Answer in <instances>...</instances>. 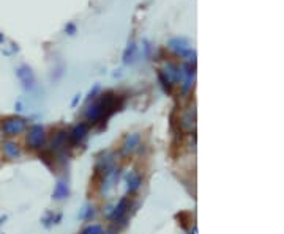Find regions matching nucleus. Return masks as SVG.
<instances>
[{
    "mask_svg": "<svg viewBox=\"0 0 284 234\" xmlns=\"http://www.w3.org/2000/svg\"><path fill=\"white\" fill-rule=\"evenodd\" d=\"M119 176H120V167H114L111 170H108L106 173L101 176V181H100V192L103 195H109L114 187H116V184L119 181Z\"/></svg>",
    "mask_w": 284,
    "mask_h": 234,
    "instance_id": "obj_2",
    "label": "nucleus"
},
{
    "mask_svg": "<svg viewBox=\"0 0 284 234\" xmlns=\"http://www.w3.org/2000/svg\"><path fill=\"white\" fill-rule=\"evenodd\" d=\"M27 128V123L22 118H16V116H9L3 120L2 123V132L6 137H16V135L22 134Z\"/></svg>",
    "mask_w": 284,
    "mask_h": 234,
    "instance_id": "obj_1",
    "label": "nucleus"
},
{
    "mask_svg": "<svg viewBox=\"0 0 284 234\" xmlns=\"http://www.w3.org/2000/svg\"><path fill=\"white\" fill-rule=\"evenodd\" d=\"M46 142V134L41 126H33L27 134V148L30 150H41Z\"/></svg>",
    "mask_w": 284,
    "mask_h": 234,
    "instance_id": "obj_3",
    "label": "nucleus"
},
{
    "mask_svg": "<svg viewBox=\"0 0 284 234\" xmlns=\"http://www.w3.org/2000/svg\"><path fill=\"white\" fill-rule=\"evenodd\" d=\"M130 206H131V200H130L128 197L122 198V200L117 203V206L112 209V212H111V220H112V222H123V220L127 219L128 212H130Z\"/></svg>",
    "mask_w": 284,
    "mask_h": 234,
    "instance_id": "obj_5",
    "label": "nucleus"
},
{
    "mask_svg": "<svg viewBox=\"0 0 284 234\" xmlns=\"http://www.w3.org/2000/svg\"><path fill=\"white\" fill-rule=\"evenodd\" d=\"M85 137H87V126L79 124L78 128H74L73 132L70 134V143L73 146H76V145H79Z\"/></svg>",
    "mask_w": 284,
    "mask_h": 234,
    "instance_id": "obj_9",
    "label": "nucleus"
},
{
    "mask_svg": "<svg viewBox=\"0 0 284 234\" xmlns=\"http://www.w3.org/2000/svg\"><path fill=\"white\" fill-rule=\"evenodd\" d=\"M93 216H95V211H93V208L87 206V208H84V209H82V214H81V219H85V220H89V219H92Z\"/></svg>",
    "mask_w": 284,
    "mask_h": 234,
    "instance_id": "obj_12",
    "label": "nucleus"
},
{
    "mask_svg": "<svg viewBox=\"0 0 284 234\" xmlns=\"http://www.w3.org/2000/svg\"><path fill=\"white\" fill-rule=\"evenodd\" d=\"M191 234H194V233H191Z\"/></svg>",
    "mask_w": 284,
    "mask_h": 234,
    "instance_id": "obj_14",
    "label": "nucleus"
},
{
    "mask_svg": "<svg viewBox=\"0 0 284 234\" xmlns=\"http://www.w3.org/2000/svg\"><path fill=\"white\" fill-rule=\"evenodd\" d=\"M68 193H70V190H68V184H65V182H57V186H55V189H54V198L55 200H63V198H66L68 197Z\"/></svg>",
    "mask_w": 284,
    "mask_h": 234,
    "instance_id": "obj_10",
    "label": "nucleus"
},
{
    "mask_svg": "<svg viewBox=\"0 0 284 234\" xmlns=\"http://www.w3.org/2000/svg\"><path fill=\"white\" fill-rule=\"evenodd\" d=\"M116 157H117V154L116 153H104L101 157L98 159L97 165H95V174L97 176H103L104 173H106L108 170H111L114 165H116Z\"/></svg>",
    "mask_w": 284,
    "mask_h": 234,
    "instance_id": "obj_4",
    "label": "nucleus"
},
{
    "mask_svg": "<svg viewBox=\"0 0 284 234\" xmlns=\"http://www.w3.org/2000/svg\"><path fill=\"white\" fill-rule=\"evenodd\" d=\"M103 231H104L103 225H100V223H92V225L85 227L81 234H103Z\"/></svg>",
    "mask_w": 284,
    "mask_h": 234,
    "instance_id": "obj_11",
    "label": "nucleus"
},
{
    "mask_svg": "<svg viewBox=\"0 0 284 234\" xmlns=\"http://www.w3.org/2000/svg\"><path fill=\"white\" fill-rule=\"evenodd\" d=\"M127 182H128V193L133 195L136 193L141 186H142V176L138 173V171H130L127 174Z\"/></svg>",
    "mask_w": 284,
    "mask_h": 234,
    "instance_id": "obj_8",
    "label": "nucleus"
},
{
    "mask_svg": "<svg viewBox=\"0 0 284 234\" xmlns=\"http://www.w3.org/2000/svg\"><path fill=\"white\" fill-rule=\"evenodd\" d=\"M109 234H117V233H109Z\"/></svg>",
    "mask_w": 284,
    "mask_h": 234,
    "instance_id": "obj_13",
    "label": "nucleus"
},
{
    "mask_svg": "<svg viewBox=\"0 0 284 234\" xmlns=\"http://www.w3.org/2000/svg\"><path fill=\"white\" fill-rule=\"evenodd\" d=\"M141 135L139 134H130L128 137L123 142V146H122V154L123 156H131L135 154L139 148H141Z\"/></svg>",
    "mask_w": 284,
    "mask_h": 234,
    "instance_id": "obj_6",
    "label": "nucleus"
},
{
    "mask_svg": "<svg viewBox=\"0 0 284 234\" xmlns=\"http://www.w3.org/2000/svg\"><path fill=\"white\" fill-rule=\"evenodd\" d=\"M2 153L6 159L9 160H16L22 156V151H21V146H19L16 142L13 140H6L2 143Z\"/></svg>",
    "mask_w": 284,
    "mask_h": 234,
    "instance_id": "obj_7",
    "label": "nucleus"
}]
</instances>
